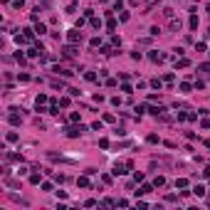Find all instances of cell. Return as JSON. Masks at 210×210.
Returning <instances> with one entry per match:
<instances>
[{
  "mask_svg": "<svg viewBox=\"0 0 210 210\" xmlns=\"http://www.w3.org/2000/svg\"><path fill=\"white\" fill-rule=\"evenodd\" d=\"M82 131H86V129L79 124V126H72V129H67V136H69V138H74V136H79Z\"/></svg>",
  "mask_w": 210,
  "mask_h": 210,
  "instance_id": "1",
  "label": "cell"
},
{
  "mask_svg": "<svg viewBox=\"0 0 210 210\" xmlns=\"http://www.w3.org/2000/svg\"><path fill=\"white\" fill-rule=\"evenodd\" d=\"M69 42H82V32L79 30H69Z\"/></svg>",
  "mask_w": 210,
  "mask_h": 210,
  "instance_id": "2",
  "label": "cell"
},
{
  "mask_svg": "<svg viewBox=\"0 0 210 210\" xmlns=\"http://www.w3.org/2000/svg\"><path fill=\"white\" fill-rule=\"evenodd\" d=\"M55 72L57 74H64V77H72V69H67V67H55Z\"/></svg>",
  "mask_w": 210,
  "mask_h": 210,
  "instance_id": "3",
  "label": "cell"
},
{
  "mask_svg": "<svg viewBox=\"0 0 210 210\" xmlns=\"http://www.w3.org/2000/svg\"><path fill=\"white\" fill-rule=\"evenodd\" d=\"M163 111H166L163 106H151V114H153V116H158V114H163Z\"/></svg>",
  "mask_w": 210,
  "mask_h": 210,
  "instance_id": "4",
  "label": "cell"
},
{
  "mask_svg": "<svg viewBox=\"0 0 210 210\" xmlns=\"http://www.w3.org/2000/svg\"><path fill=\"white\" fill-rule=\"evenodd\" d=\"M193 193H195V195H205V188H203V185H195V188H193Z\"/></svg>",
  "mask_w": 210,
  "mask_h": 210,
  "instance_id": "5",
  "label": "cell"
},
{
  "mask_svg": "<svg viewBox=\"0 0 210 210\" xmlns=\"http://www.w3.org/2000/svg\"><path fill=\"white\" fill-rule=\"evenodd\" d=\"M35 32H40V35H42V32H47V27H45L42 22H37V25H35Z\"/></svg>",
  "mask_w": 210,
  "mask_h": 210,
  "instance_id": "6",
  "label": "cell"
},
{
  "mask_svg": "<svg viewBox=\"0 0 210 210\" xmlns=\"http://www.w3.org/2000/svg\"><path fill=\"white\" fill-rule=\"evenodd\" d=\"M151 59H153V62H163V55H158V52H151Z\"/></svg>",
  "mask_w": 210,
  "mask_h": 210,
  "instance_id": "7",
  "label": "cell"
},
{
  "mask_svg": "<svg viewBox=\"0 0 210 210\" xmlns=\"http://www.w3.org/2000/svg\"><path fill=\"white\" fill-rule=\"evenodd\" d=\"M185 185H188V180H185V178H180V180H176V188H185Z\"/></svg>",
  "mask_w": 210,
  "mask_h": 210,
  "instance_id": "8",
  "label": "cell"
},
{
  "mask_svg": "<svg viewBox=\"0 0 210 210\" xmlns=\"http://www.w3.org/2000/svg\"><path fill=\"white\" fill-rule=\"evenodd\" d=\"M77 183H79L82 188H89V180H86V178H79V180H77Z\"/></svg>",
  "mask_w": 210,
  "mask_h": 210,
  "instance_id": "9",
  "label": "cell"
},
{
  "mask_svg": "<svg viewBox=\"0 0 210 210\" xmlns=\"http://www.w3.org/2000/svg\"><path fill=\"white\" fill-rule=\"evenodd\" d=\"M10 124H20V116H18V114H10Z\"/></svg>",
  "mask_w": 210,
  "mask_h": 210,
  "instance_id": "10",
  "label": "cell"
},
{
  "mask_svg": "<svg viewBox=\"0 0 210 210\" xmlns=\"http://www.w3.org/2000/svg\"><path fill=\"white\" fill-rule=\"evenodd\" d=\"M200 69H203V72H210V62H205V64H200Z\"/></svg>",
  "mask_w": 210,
  "mask_h": 210,
  "instance_id": "11",
  "label": "cell"
},
{
  "mask_svg": "<svg viewBox=\"0 0 210 210\" xmlns=\"http://www.w3.org/2000/svg\"><path fill=\"white\" fill-rule=\"evenodd\" d=\"M208 12H210V5H208Z\"/></svg>",
  "mask_w": 210,
  "mask_h": 210,
  "instance_id": "12",
  "label": "cell"
}]
</instances>
